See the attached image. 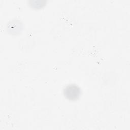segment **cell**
<instances>
[{
  "label": "cell",
  "instance_id": "6da1fadb",
  "mask_svg": "<svg viewBox=\"0 0 130 130\" xmlns=\"http://www.w3.org/2000/svg\"><path fill=\"white\" fill-rule=\"evenodd\" d=\"M63 93L67 99L71 101L77 100L81 95V89L78 86L74 84L68 85L63 89Z\"/></svg>",
  "mask_w": 130,
  "mask_h": 130
}]
</instances>
